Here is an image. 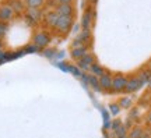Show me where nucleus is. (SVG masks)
<instances>
[{
  "instance_id": "nucleus-6",
  "label": "nucleus",
  "mask_w": 151,
  "mask_h": 138,
  "mask_svg": "<svg viewBox=\"0 0 151 138\" xmlns=\"http://www.w3.org/2000/svg\"><path fill=\"white\" fill-rule=\"evenodd\" d=\"M42 16H43L42 10H39V9H32V7H28L27 14H25L27 21L29 22V24H37V22L42 18Z\"/></svg>"
},
{
  "instance_id": "nucleus-18",
  "label": "nucleus",
  "mask_w": 151,
  "mask_h": 138,
  "mask_svg": "<svg viewBox=\"0 0 151 138\" xmlns=\"http://www.w3.org/2000/svg\"><path fill=\"white\" fill-rule=\"evenodd\" d=\"M118 103H119V106L122 107V109H129V107L132 106L133 101H132V98H130V96H124V98H122Z\"/></svg>"
},
{
  "instance_id": "nucleus-26",
  "label": "nucleus",
  "mask_w": 151,
  "mask_h": 138,
  "mask_svg": "<svg viewBox=\"0 0 151 138\" xmlns=\"http://www.w3.org/2000/svg\"><path fill=\"white\" fill-rule=\"evenodd\" d=\"M141 138H151V134H150V133H143Z\"/></svg>"
},
{
  "instance_id": "nucleus-5",
  "label": "nucleus",
  "mask_w": 151,
  "mask_h": 138,
  "mask_svg": "<svg viewBox=\"0 0 151 138\" xmlns=\"http://www.w3.org/2000/svg\"><path fill=\"white\" fill-rule=\"evenodd\" d=\"M92 63H95V57H94L91 53H87L86 56H83V57L78 60V69H80L83 73L90 71V67L92 66Z\"/></svg>"
},
{
  "instance_id": "nucleus-11",
  "label": "nucleus",
  "mask_w": 151,
  "mask_h": 138,
  "mask_svg": "<svg viewBox=\"0 0 151 138\" xmlns=\"http://www.w3.org/2000/svg\"><path fill=\"white\" fill-rule=\"evenodd\" d=\"M43 18H45V24H46L48 27L55 28L56 21H58V18H59V14L55 10H50V11H48L46 14H43Z\"/></svg>"
},
{
  "instance_id": "nucleus-10",
  "label": "nucleus",
  "mask_w": 151,
  "mask_h": 138,
  "mask_svg": "<svg viewBox=\"0 0 151 138\" xmlns=\"http://www.w3.org/2000/svg\"><path fill=\"white\" fill-rule=\"evenodd\" d=\"M55 11H56L59 16L73 17V6H71V4H65V3H60V4H58V7L55 9Z\"/></svg>"
},
{
  "instance_id": "nucleus-1",
  "label": "nucleus",
  "mask_w": 151,
  "mask_h": 138,
  "mask_svg": "<svg viewBox=\"0 0 151 138\" xmlns=\"http://www.w3.org/2000/svg\"><path fill=\"white\" fill-rule=\"evenodd\" d=\"M73 28V17H65V16H59L55 29L60 34H67Z\"/></svg>"
},
{
  "instance_id": "nucleus-17",
  "label": "nucleus",
  "mask_w": 151,
  "mask_h": 138,
  "mask_svg": "<svg viewBox=\"0 0 151 138\" xmlns=\"http://www.w3.org/2000/svg\"><path fill=\"white\" fill-rule=\"evenodd\" d=\"M43 3H45L43 0H24V4H27V7H32V9L42 7Z\"/></svg>"
},
{
  "instance_id": "nucleus-4",
  "label": "nucleus",
  "mask_w": 151,
  "mask_h": 138,
  "mask_svg": "<svg viewBox=\"0 0 151 138\" xmlns=\"http://www.w3.org/2000/svg\"><path fill=\"white\" fill-rule=\"evenodd\" d=\"M92 22H94V9L88 7L84 11V16L81 18V27H83V29H91Z\"/></svg>"
},
{
  "instance_id": "nucleus-12",
  "label": "nucleus",
  "mask_w": 151,
  "mask_h": 138,
  "mask_svg": "<svg viewBox=\"0 0 151 138\" xmlns=\"http://www.w3.org/2000/svg\"><path fill=\"white\" fill-rule=\"evenodd\" d=\"M88 53V48H87L86 45H83V46H78V48H71V59H74V60H80L83 56H86Z\"/></svg>"
},
{
  "instance_id": "nucleus-13",
  "label": "nucleus",
  "mask_w": 151,
  "mask_h": 138,
  "mask_svg": "<svg viewBox=\"0 0 151 138\" xmlns=\"http://www.w3.org/2000/svg\"><path fill=\"white\" fill-rule=\"evenodd\" d=\"M78 35H80V38L83 39V42H84V45H86V46H87V43H90L92 41L91 29H81V31L78 32Z\"/></svg>"
},
{
  "instance_id": "nucleus-16",
  "label": "nucleus",
  "mask_w": 151,
  "mask_h": 138,
  "mask_svg": "<svg viewBox=\"0 0 151 138\" xmlns=\"http://www.w3.org/2000/svg\"><path fill=\"white\" fill-rule=\"evenodd\" d=\"M137 78L140 80L141 85L147 84V82H148V80L151 78V71H150V70H147V71H146V70H143V71H140V73H139Z\"/></svg>"
},
{
  "instance_id": "nucleus-9",
  "label": "nucleus",
  "mask_w": 151,
  "mask_h": 138,
  "mask_svg": "<svg viewBox=\"0 0 151 138\" xmlns=\"http://www.w3.org/2000/svg\"><path fill=\"white\" fill-rule=\"evenodd\" d=\"M14 17V11L9 4H1L0 6V21L7 22L10 21L11 18Z\"/></svg>"
},
{
  "instance_id": "nucleus-7",
  "label": "nucleus",
  "mask_w": 151,
  "mask_h": 138,
  "mask_svg": "<svg viewBox=\"0 0 151 138\" xmlns=\"http://www.w3.org/2000/svg\"><path fill=\"white\" fill-rule=\"evenodd\" d=\"M143 87L140 82V80L137 78V75L136 77H132V78H127V82H126V88L124 91L127 92V94H133L136 91H139Z\"/></svg>"
},
{
  "instance_id": "nucleus-22",
  "label": "nucleus",
  "mask_w": 151,
  "mask_h": 138,
  "mask_svg": "<svg viewBox=\"0 0 151 138\" xmlns=\"http://www.w3.org/2000/svg\"><path fill=\"white\" fill-rule=\"evenodd\" d=\"M104 127L105 128H109L111 127V120H109V113H106V112H104Z\"/></svg>"
},
{
  "instance_id": "nucleus-20",
  "label": "nucleus",
  "mask_w": 151,
  "mask_h": 138,
  "mask_svg": "<svg viewBox=\"0 0 151 138\" xmlns=\"http://www.w3.org/2000/svg\"><path fill=\"white\" fill-rule=\"evenodd\" d=\"M109 110H111V114L112 116H118L120 110H122V107L119 106V103H111L109 105Z\"/></svg>"
},
{
  "instance_id": "nucleus-30",
  "label": "nucleus",
  "mask_w": 151,
  "mask_h": 138,
  "mask_svg": "<svg viewBox=\"0 0 151 138\" xmlns=\"http://www.w3.org/2000/svg\"><path fill=\"white\" fill-rule=\"evenodd\" d=\"M150 71H151V61H150Z\"/></svg>"
},
{
  "instance_id": "nucleus-8",
  "label": "nucleus",
  "mask_w": 151,
  "mask_h": 138,
  "mask_svg": "<svg viewBox=\"0 0 151 138\" xmlns=\"http://www.w3.org/2000/svg\"><path fill=\"white\" fill-rule=\"evenodd\" d=\"M112 75L109 73H104L101 77H98V81H99V87L102 91H112Z\"/></svg>"
},
{
  "instance_id": "nucleus-15",
  "label": "nucleus",
  "mask_w": 151,
  "mask_h": 138,
  "mask_svg": "<svg viewBox=\"0 0 151 138\" xmlns=\"http://www.w3.org/2000/svg\"><path fill=\"white\" fill-rule=\"evenodd\" d=\"M105 73V70L99 66L98 63H92V66L90 67V74L92 75H97V77H101V75Z\"/></svg>"
},
{
  "instance_id": "nucleus-14",
  "label": "nucleus",
  "mask_w": 151,
  "mask_h": 138,
  "mask_svg": "<svg viewBox=\"0 0 151 138\" xmlns=\"http://www.w3.org/2000/svg\"><path fill=\"white\" fill-rule=\"evenodd\" d=\"M87 84H90L94 88V89H97L98 92H101V87H99V81H98V77L97 75H92V74H88V81H87Z\"/></svg>"
},
{
  "instance_id": "nucleus-21",
  "label": "nucleus",
  "mask_w": 151,
  "mask_h": 138,
  "mask_svg": "<svg viewBox=\"0 0 151 138\" xmlns=\"http://www.w3.org/2000/svg\"><path fill=\"white\" fill-rule=\"evenodd\" d=\"M115 133H116V137H118V138H127V131H126V126H123V124H122V126H120V127H119L118 130L115 131Z\"/></svg>"
},
{
  "instance_id": "nucleus-29",
  "label": "nucleus",
  "mask_w": 151,
  "mask_h": 138,
  "mask_svg": "<svg viewBox=\"0 0 151 138\" xmlns=\"http://www.w3.org/2000/svg\"><path fill=\"white\" fill-rule=\"evenodd\" d=\"M147 84L150 85V88H151V78H150V80H148V82H147Z\"/></svg>"
},
{
  "instance_id": "nucleus-25",
  "label": "nucleus",
  "mask_w": 151,
  "mask_h": 138,
  "mask_svg": "<svg viewBox=\"0 0 151 138\" xmlns=\"http://www.w3.org/2000/svg\"><path fill=\"white\" fill-rule=\"evenodd\" d=\"M73 0H59V3H65V4H71Z\"/></svg>"
},
{
  "instance_id": "nucleus-3",
  "label": "nucleus",
  "mask_w": 151,
  "mask_h": 138,
  "mask_svg": "<svg viewBox=\"0 0 151 138\" xmlns=\"http://www.w3.org/2000/svg\"><path fill=\"white\" fill-rule=\"evenodd\" d=\"M126 82H127V78H126L123 74H116L112 78V91L113 92H116V94L124 91V88H126Z\"/></svg>"
},
{
  "instance_id": "nucleus-27",
  "label": "nucleus",
  "mask_w": 151,
  "mask_h": 138,
  "mask_svg": "<svg viewBox=\"0 0 151 138\" xmlns=\"http://www.w3.org/2000/svg\"><path fill=\"white\" fill-rule=\"evenodd\" d=\"M147 122L151 123V110L148 112V114H147Z\"/></svg>"
},
{
  "instance_id": "nucleus-19",
  "label": "nucleus",
  "mask_w": 151,
  "mask_h": 138,
  "mask_svg": "<svg viewBox=\"0 0 151 138\" xmlns=\"http://www.w3.org/2000/svg\"><path fill=\"white\" fill-rule=\"evenodd\" d=\"M143 133H144V131L141 130V127H134L130 131V134H127V138H141Z\"/></svg>"
},
{
  "instance_id": "nucleus-24",
  "label": "nucleus",
  "mask_w": 151,
  "mask_h": 138,
  "mask_svg": "<svg viewBox=\"0 0 151 138\" xmlns=\"http://www.w3.org/2000/svg\"><path fill=\"white\" fill-rule=\"evenodd\" d=\"M112 126H113V130L116 131V130H118V128L120 127V126H122V123L119 122V120H116V122H113V123H112Z\"/></svg>"
},
{
  "instance_id": "nucleus-28",
  "label": "nucleus",
  "mask_w": 151,
  "mask_h": 138,
  "mask_svg": "<svg viewBox=\"0 0 151 138\" xmlns=\"http://www.w3.org/2000/svg\"><path fill=\"white\" fill-rule=\"evenodd\" d=\"M88 1H90V3H92V4H94V3H97V0H88Z\"/></svg>"
},
{
  "instance_id": "nucleus-23",
  "label": "nucleus",
  "mask_w": 151,
  "mask_h": 138,
  "mask_svg": "<svg viewBox=\"0 0 151 138\" xmlns=\"http://www.w3.org/2000/svg\"><path fill=\"white\" fill-rule=\"evenodd\" d=\"M69 69H70V71L76 75V77H81V74H83V71H80L78 67H69Z\"/></svg>"
},
{
  "instance_id": "nucleus-2",
  "label": "nucleus",
  "mask_w": 151,
  "mask_h": 138,
  "mask_svg": "<svg viewBox=\"0 0 151 138\" xmlns=\"http://www.w3.org/2000/svg\"><path fill=\"white\" fill-rule=\"evenodd\" d=\"M49 42H50V35L46 31L38 32V34H35V36H34V45L38 49L46 48L49 45Z\"/></svg>"
}]
</instances>
